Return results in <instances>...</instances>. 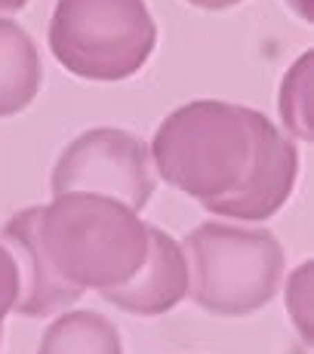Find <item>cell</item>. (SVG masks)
Segmentation results:
<instances>
[{
    "mask_svg": "<svg viewBox=\"0 0 314 354\" xmlns=\"http://www.w3.org/2000/svg\"><path fill=\"white\" fill-rule=\"evenodd\" d=\"M148 154L167 185L231 222L271 219L299 176V151L284 129L256 108L219 99L167 114Z\"/></svg>",
    "mask_w": 314,
    "mask_h": 354,
    "instance_id": "1",
    "label": "cell"
},
{
    "mask_svg": "<svg viewBox=\"0 0 314 354\" xmlns=\"http://www.w3.org/2000/svg\"><path fill=\"white\" fill-rule=\"evenodd\" d=\"M34 241L50 271L84 296L127 283L148 256V222L114 197L68 192L34 207Z\"/></svg>",
    "mask_w": 314,
    "mask_h": 354,
    "instance_id": "2",
    "label": "cell"
},
{
    "mask_svg": "<svg viewBox=\"0 0 314 354\" xmlns=\"http://www.w3.org/2000/svg\"><path fill=\"white\" fill-rule=\"evenodd\" d=\"M188 292L203 311L247 317L275 299L284 277V247L268 228L247 222H201L185 237Z\"/></svg>",
    "mask_w": 314,
    "mask_h": 354,
    "instance_id": "3",
    "label": "cell"
},
{
    "mask_svg": "<svg viewBox=\"0 0 314 354\" xmlns=\"http://www.w3.org/2000/svg\"><path fill=\"white\" fill-rule=\"evenodd\" d=\"M46 37L74 77L118 84L151 59L157 25L145 0H56Z\"/></svg>",
    "mask_w": 314,
    "mask_h": 354,
    "instance_id": "4",
    "label": "cell"
},
{
    "mask_svg": "<svg viewBox=\"0 0 314 354\" xmlns=\"http://www.w3.org/2000/svg\"><path fill=\"white\" fill-rule=\"evenodd\" d=\"M50 188L53 194L86 192L114 197L142 213L157 188V176L148 145L139 136L118 127H95L59 154Z\"/></svg>",
    "mask_w": 314,
    "mask_h": 354,
    "instance_id": "5",
    "label": "cell"
},
{
    "mask_svg": "<svg viewBox=\"0 0 314 354\" xmlns=\"http://www.w3.org/2000/svg\"><path fill=\"white\" fill-rule=\"evenodd\" d=\"M191 271L182 243L163 228L148 225V256L127 283L102 290V299L120 311L139 317H157L173 311L188 296Z\"/></svg>",
    "mask_w": 314,
    "mask_h": 354,
    "instance_id": "6",
    "label": "cell"
},
{
    "mask_svg": "<svg viewBox=\"0 0 314 354\" xmlns=\"http://www.w3.org/2000/svg\"><path fill=\"white\" fill-rule=\"evenodd\" d=\"M0 241L12 253V259H16V271H19V299L12 305L16 315L50 317L80 299L77 292L68 290L53 274L44 253H40L37 241H34V207H25L16 216H10L3 222Z\"/></svg>",
    "mask_w": 314,
    "mask_h": 354,
    "instance_id": "7",
    "label": "cell"
},
{
    "mask_svg": "<svg viewBox=\"0 0 314 354\" xmlns=\"http://www.w3.org/2000/svg\"><path fill=\"white\" fill-rule=\"evenodd\" d=\"M40 53L31 34L12 19H0V118L25 111L40 93Z\"/></svg>",
    "mask_w": 314,
    "mask_h": 354,
    "instance_id": "8",
    "label": "cell"
},
{
    "mask_svg": "<svg viewBox=\"0 0 314 354\" xmlns=\"http://www.w3.org/2000/svg\"><path fill=\"white\" fill-rule=\"evenodd\" d=\"M37 354H124V342L105 315L77 308L46 326Z\"/></svg>",
    "mask_w": 314,
    "mask_h": 354,
    "instance_id": "9",
    "label": "cell"
},
{
    "mask_svg": "<svg viewBox=\"0 0 314 354\" xmlns=\"http://www.w3.org/2000/svg\"><path fill=\"white\" fill-rule=\"evenodd\" d=\"M311 50L299 56L281 86V118L290 133L311 142Z\"/></svg>",
    "mask_w": 314,
    "mask_h": 354,
    "instance_id": "10",
    "label": "cell"
},
{
    "mask_svg": "<svg viewBox=\"0 0 314 354\" xmlns=\"http://www.w3.org/2000/svg\"><path fill=\"white\" fill-rule=\"evenodd\" d=\"M311 262H305L302 268L293 274L290 287H286V308H290V317L296 324V330L302 333L305 339H311Z\"/></svg>",
    "mask_w": 314,
    "mask_h": 354,
    "instance_id": "11",
    "label": "cell"
},
{
    "mask_svg": "<svg viewBox=\"0 0 314 354\" xmlns=\"http://www.w3.org/2000/svg\"><path fill=\"white\" fill-rule=\"evenodd\" d=\"M19 299V271H16V259L3 247L0 241V326H3L6 315L12 311Z\"/></svg>",
    "mask_w": 314,
    "mask_h": 354,
    "instance_id": "12",
    "label": "cell"
},
{
    "mask_svg": "<svg viewBox=\"0 0 314 354\" xmlns=\"http://www.w3.org/2000/svg\"><path fill=\"white\" fill-rule=\"evenodd\" d=\"M197 10H228V6H237L241 0H188Z\"/></svg>",
    "mask_w": 314,
    "mask_h": 354,
    "instance_id": "13",
    "label": "cell"
},
{
    "mask_svg": "<svg viewBox=\"0 0 314 354\" xmlns=\"http://www.w3.org/2000/svg\"><path fill=\"white\" fill-rule=\"evenodd\" d=\"M22 6H28V0H0V12H19Z\"/></svg>",
    "mask_w": 314,
    "mask_h": 354,
    "instance_id": "14",
    "label": "cell"
}]
</instances>
